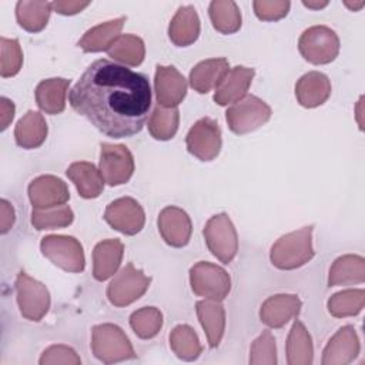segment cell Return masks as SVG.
<instances>
[{
    "label": "cell",
    "instance_id": "obj_1",
    "mask_svg": "<svg viewBox=\"0 0 365 365\" xmlns=\"http://www.w3.org/2000/svg\"><path fill=\"white\" fill-rule=\"evenodd\" d=\"M68 101L104 135L124 138L143 130L151 108V87L145 74L100 58L77 80Z\"/></svg>",
    "mask_w": 365,
    "mask_h": 365
},
{
    "label": "cell",
    "instance_id": "obj_2",
    "mask_svg": "<svg viewBox=\"0 0 365 365\" xmlns=\"http://www.w3.org/2000/svg\"><path fill=\"white\" fill-rule=\"evenodd\" d=\"M312 225L282 235L271 248V262L279 269H295L314 257Z\"/></svg>",
    "mask_w": 365,
    "mask_h": 365
},
{
    "label": "cell",
    "instance_id": "obj_3",
    "mask_svg": "<svg viewBox=\"0 0 365 365\" xmlns=\"http://www.w3.org/2000/svg\"><path fill=\"white\" fill-rule=\"evenodd\" d=\"M91 349L94 356L104 362L113 364L137 356L127 335L113 324L96 325L91 331Z\"/></svg>",
    "mask_w": 365,
    "mask_h": 365
},
{
    "label": "cell",
    "instance_id": "obj_4",
    "mask_svg": "<svg viewBox=\"0 0 365 365\" xmlns=\"http://www.w3.org/2000/svg\"><path fill=\"white\" fill-rule=\"evenodd\" d=\"M301 56L312 64H328L339 53V38L327 26H312L301 34L298 40Z\"/></svg>",
    "mask_w": 365,
    "mask_h": 365
},
{
    "label": "cell",
    "instance_id": "obj_5",
    "mask_svg": "<svg viewBox=\"0 0 365 365\" xmlns=\"http://www.w3.org/2000/svg\"><path fill=\"white\" fill-rule=\"evenodd\" d=\"M271 117V107L257 96L247 94L225 113L228 127L235 134H247L265 124Z\"/></svg>",
    "mask_w": 365,
    "mask_h": 365
},
{
    "label": "cell",
    "instance_id": "obj_6",
    "mask_svg": "<svg viewBox=\"0 0 365 365\" xmlns=\"http://www.w3.org/2000/svg\"><path fill=\"white\" fill-rule=\"evenodd\" d=\"M190 284L195 295L207 299L222 301L231 289L228 272L211 262L200 261L190 269Z\"/></svg>",
    "mask_w": 365,
    "mask_h": 365
},
{
    "label": "cell",
    "instance_id": "obj_7",
    "mask_svg": "<svg viewBox=\"0 0 365 365\" xmlns=\"http://www.w3.org/2000/svg\"><path fill=\"white\" fill-rule=\"evenodd\" d=\"M202 232L211 254L222 264H230L238 251V235L230 217L224 212L211 217Z\"/></svg>",
    "mask_w": 365,
    "mask_h": 365
},
{
    "label": "cell",
    "instance_id": "obj_8",
    "mask_svg": "<svg viewBox=\"0 0 365 365\" xmlns=\"http://www.w3.org/2000/svg\"><path fill=\"white\" fill-rule=\"evenodd\" d=\"M40 248L54 265L68 272H81L86 265L81 244L68 235H47L41 240Z\"/></svg>",
    "mask_w": 365,
    "mask_h": 365
},
{
    "label": "cell",
    "instance_id": "obj_9",
    "mask_svg": "<svg viewBox=\"0 0 365 365\" xmlns=\"http://www.w3.org/2000/svg\"><path fill=\"white\" fill-rule=\"evenodd\" d=\"M151 278L128 262L110 282L107 298L114 307H125L137 301L148 289Z\"/></svg>",
    "mask_w": 365,
    "mask_h": 365
},
{
    "label": "cell",
    "instance_id": "obj_10",
    "mask_svg": "<svg viewBox=\"0 0 365 365\" xmlns=\"http://www.w3.org/2000/svg\"><path fill=\"white\" fill-rule=\"evenodd\" d=\"M17 304L21 315L29 321H40L50 308V294L44 284L36 281L24 271L16 278Z\"/></svg>",
    "mask_w": 365,
    "mask_h": 365
},
{
    "label": "cell",
    "instance_id": "obj_11",
    "mask_svg": "<svg viewBox=\"0 0 365 365\" xmlns=\"http://www.w3.org/2000/svg\"><path fill=\"white\" fill-rule=\"evenodd\" d=\"M100 173L108 185L127 182L134 173V158L131 151L123 144H100Z\"/></svg>",
    "mask_w": 365,
    "mask_h": 365
},
{
    "label": "cell",
    "instance_id": "obj_12",
    "mask_svg": "<svg viewBox=\"0 0 365 365\" xmlns=\"http://www.w3.org/2000/svg\"><path fill=\"white\" fill-rule=\"evenodd\" d=\"M187 150L201 161L214 160L221 150V130L215 120L200 118L187 133Z\"/></svg>",
    "mask_w": 365,
    "mask_h": 365
},
{
    "label": "cell",
    "instance_id": "obj_13",
    "mask_svg": "<svg viewBox=\"0 0 365 365\" xmlns=\"http://www.w3.org/2000/svg\"><path fill=\"white\" fill-rule=\"evenodd\" d=\"M104 220L114 230L125 235H134L144 227L145 215L143 207L134 198L123 197L111 201L107 205Z\"/></svg>",
    "mask_w": 365,
    "mask_h": 365
},
{
    "label": "cell",
    "instance_id": "obj_14",
    "mask_svg": "<svg viewBox=\"0 0 365 365\" xmlns=\"http://www.w3.org/2000/svg\"><path fill=\"white\" fill-rule=\"evenodd\" d=\"M30 202L34 210H46L63 205L70 198L67 184L54 175H40L27 188Z\"/></svg>",
    "mask_w": 365,
    "mask_h": 365
},
{
    "label": "cell",
    "instance_id": "obj_15",
    "mask_svg": "<svg viewBox=\"0 0 365 365\" xmlns=\"http://www.w3.org/2000/svg\"><path fill=\"white\" fill-rule=\"evenodd\" d=\"M154 87L157 103L164 108L177 107L187 94V80L174 66H157Z\"/></svg>",
    "mask_w": 365,
    "mask_h": 365
},
{
    "label": "cell",
    "instance_id": "obj_16",
    "mask_svg": "<svg viewBox=\"0 0 365 365\" xmlns=\"http://www.w3.org/2000/svg\"><path fill=\"white\" fill-rule=\"evenodd\" d=\"M158 231L168 245L181 248L190 241L192 224L184 210L168 205L158 215Z\"/></svg>",
    "mask_w": 365,
    "mask_h": 365
},
{
    "label": "cell",
    "instance_id": "obj_17",
    "mask_svg": "<svg viewBox=\"0 0 365 365\" xmlns=\"http://www.w3.org/2000/svg\"><path fill=\"white\" fill-rule=\"evenodd\" d=\"M359 354V339L355 328L345 325L328 341L322 352L324 365H345L352 362Z\"/></svg>",
    "mask_w": 365,
    "mask_h": 365
},
{
    "label": "cell",
    "instance_id": "obj_18",
    "mask_svg": "<svg viewBox=\"0 0 365 365\" xmlns=\"http://www.w3.org/2000/svg\"><path fill=\"white\" fill-rule=\"evenodd\" d=\"M301 309V299L292 294L272 295L264 301L259 309L261 321L269 328H281L297 317Z\"/></svg>",
    "mask_w": 365,
    "mask_h": 365
},
{
    "label": "cell",
    "instance_id": "obj_19",
    "mask_svg": "<svg viewBox=\"0 0 365 365\" xmlns=\"http://www.w3.org/2000/svg\"><path fill=\"white\" fill-rule=\"evenodd\" d=\"M254 68L244 66H235L230 68L228 74L215 88L214 101L220 106H228L244 98L254 78Z\"/></svg>",
    "mask_w": 365,
    "mask_h": 365
},
{
    "label": "cell",
    "instance_id": "obj_20",
    "mask_svg": "<svg viewBox=\"0 0 365 365\" xmlns=\"http://www.w3.org/2000/svg\"><path fill=\"white\" fill-rule=\"evenodd\" d=\"M331 96V81L319 71L304 74L295 84V97L302 107L314 108L324 104Z\"/></svg>",
    "mask_w": 365,
    "mask_h": 365
},
{
    "label": "cell",
    "instance_id": "obj_21",
    "mask_svg": "<svg viewBox=\"0 0 365 365\" xmlns=\"http://www.w3.org/2000/svg\"><path fill=\"white\" fill-rule=\"evenodd\" d=\"M230 71L228 60L224 57L207 58L200 61L190 73L191 87L200 93L207 94L212 88H217L224 77Z\"/></svg>",
    "mask_w": 365,
    "mask_h": 365
},
{
    "label": "cell",
    "instance_id": "obj_22",
    "mask_svg": "<svg viewBox=\"0 0 365 365\" xmlns=\"http://www.w3.org/2000/svg\"><path fill=\"white\" fill-rule=\"evenodd\" d=\"M124 245L120 240H104L93 251V277L97 281H106L115 274L123 259Z\"/></svg>",
    "mask_w": 365,
    "mask_h": 365
},
{
    "label": "cell",
    "instance_id": "obj_23",
    "mask_svg": "<svg viewBox=\"0 0 365 365\" xmlns=\"http://www.w3.org/2000/svg\"><path fill=\"white\" fill-rule=\"evenodd\" d=\"M198 319L205 331L208 345L217 348L225 329V311L220 301L204 299L195 304Z\"/></svg>",
    "mask_w": 365,
    "mask_h": 365
},
{
    "label": "cell",
    "instance_id": "obj_24",
    "mask_svg": "<svg viewBox=\"0 0 365 365\" xmlns=\"http://www.w3.org/2000/svg\"><path fill=\"white\" fill-rule=\"evenodd\" d=\"M200 36V19L192 6H182L177 10L168 27L170 40L178 46L185 47L192 44Z\"/></svg>",
    "mask_w": 365,
    "mask_h": 365
},
{
    "label": "cell",
    "instance_id": "obj_25",
    "mask_svg": "<svg viewBox=\"0 0 365 365\" xmlns=\"http://www.w3.org/2000/svg\"><path fill=\"white\" fill-rule=\"evenodd\" d=\"M124 23L125 17L121 16L118 19L94 26L84 33V36L78 40L77 46L83 48L86 53H97L103 50L107 51L110 46L114 43V40L120 36Z\"/></svg>",
    "mask_w": 365,
    "mask_h": 365
},
{
    "label": "cell",
    "instance_id": "obj_26",
    "mask_svg": "<svg viewBox=\"0 0 365 365\" xmlns=\"http://www.w3.org/2000/svg\"><path fill=\"white\" fill-rule=\"evenodd\" d=\"M66 174L74 182L80 197L83 198H96L104 188V180L100 170L88 161L73 163L67 168Z\"/></svg>",
    "mask_w": 365,
    "mask_h": 365
},
{
    "label": "cell",
    "instance_id": "obj_27",
    "mask_svg": "<svg viewBox=\"0 0 365 365\" xmlns=\"http://www.w3.org/2000/svg\"><path fill=\"white\" fill-rule=\"evenodd\" d=\"M70 86L67 78H47L38 83L34 96L41 111L47 114H60L66 107V93Z\"/></svg>",
    "mask_w": 365,
    "mask_h": 365
},
{
    "label": "cell",
    "instance_id": "obj_28",
    "mask_svg": "<svg viewBox=\"0 0 365 365\" xmlns=\"http://www.w3.org/2000/svg\"><path fill=\"white\" fill-rule=\"evenodd\" d=\"M47 137V123L44 117L33 110H29L17 123L14 128V138L17 145L31 150L40 147Z\"/></svg>",
    "mask_w": 365,
    "mask_h": 365
},
{
    "label": "cell",
    "instance_id": "obj_29",
    "mask_svg": "<svg viewBox=\"0 0 365 365\" xmlns=\"http://www.w3.org/2000/svg\"><path fill=\"white\" fill-rule=\"evenodd\" d=\"M287 362L289 365L312 364V339L301 321H295L287 339Z\"/></svg>",
    "mask_w": 365,
    "mask_h": 365
},
{
    "label": "cell",
    "instance_id": "obj_30",
    "mask_svg": "<svg viewBox=\"0 0 365 365\" xmlns=\"http://www.w3.org/2000/svg\"><path fill=\"white\" fill-rule=\"evenodd\" d=\"M365 261L359 255H344L334 261L329 268L328 285H351L354 282H364Z\"/></svg>",
    "mask_w": 365,
    "mask_h": 365
},
{
    "label": "cell",
    "instance_id": "obj_31",
    "mask_svg": "<svg viewBox=\"0 0 365 365\" xmlns=\"http://www.w3.org/2000/svg\"><path fill=\"white\" fill-rule=\"evenodd\" d=\"M53 7L48 1H19L16 6L17 23L30 33L41 31L50 17Z\"/></svg>",
    "mask_w": 365,
    "mask_h": 365
},
{
    "label": "cell",
    "instance_id": "obj_32",
    "mask_svg": "<svg viewBox=\"0 0 365 365\" xmlns=\"http://www.w3.org/2000/svg\"><path fill=\"white\" fill-rule=\"evenodd\" d=\"M108 56L125 66H140L145 56V47L140 37L134 34H120L107 50Z\"/></svg>",
    "mask_w": 365,
    "mask_h": 365
},
{
    "label": "cell",
    "instance_id": "obj_33",
    "mask_svg": "<svg viewBox=\"0 0 365 365\" xmlns=\"http://www.w3.org/2000/svg\"><path fill=\"white\" fill-rule=\"evenodd\" d=\"M208 14L214 29L222 34H232L241 27V13L235 1L214 0L210 3Z\"/></svg>",
    "mask_w": 365,
    "mask_h": 365
},
{
    "label": "cell",
    "instance_id": "obj_34",
    "mask_svg": "<svg viewBox=\"0 0 365 365\" xmlns=\"http://www.w3.org/2000/svg\"><path fill=\"white\" fill-rule=\"evenodd\" d=\"M170 346L184 361H194L202 352L197 334L188 325H177L170 334Z\"/></svg>",
    "mask_w": 365,
    "mask_h": 365
},
{
    "label": "cell",
    "instance_id": "obj_35",
    "mask_svg": "<svg viewBox=\"0 0 365 365\" xmlns=\"http://www.w3.org/2000/svg\"><path fill=\"white\" fill-rule=\"evenodd\" d=\"M180 121V113L177 107L164 108L157 104L148 118V131L155 140H170L175 135Z\"/></svg>",
    "mask_w": 365,
    "mask_h": 365
},
{
    "label": "cell",
    "instance_id": "obj_36",
    "mask_svg": "<svg viewBox=\"0 0 365 365\" xmlns=\"http://www.w3.org/2000/svg\"><path fill=\"white\" fill-rule=\"evenodd\" d=\"M365 302V291L364 289H345L334 294L328 299V311L331 315L336 318L352 317L356 315Z\"/></svg>",
    "mask_w": 365,
    "mask_h": 365
},
{
    "label": "cell",
    "instance_id": "obj_37",
    "mask_svg": "<svg viewBox=\"0 0 365 365\" xmlns=\"http://www.w3.org/2000/svg\"><path fill=\"white\" fill-rule=\"evenodd\" d=\"M74 214L71 208L66 204L46 208V210H34L31 212V224L36 230H54L63 228L73 222Z\"/></svg>",
    "mask_w": 365,
    "mask_h": 365
},
{
    "label": "cell",
    "instance_id": "obj_38",
    "mask_svg": "<svg viewBox=\"0 0 365 365\" xmlns=\"http://www.w3.org/2000/svg\"><path fill=\"white\" fill-rule=\"evenodd\" d=\"M130 325L137 336L141 339H150L161 329L163 315L154 307H144L131 314Z\"/></svg>",
    "mask_w": 365,
    "mask_h": 365
},
{
    "label": "cell",
    "instance_id": "obj_39",
    "mask_svg": "<svg viewBox=\"0 0 365 365\" xmlns=\"http://www.w3.org/2000/svg\"><path fill=\"white\" fill-rule=\"evenodd\" d=\"M0 74L1 77L16 76L23 64V53L16 38H0Z\"/></svg>",
    "mask_w": 365,
    "mask_h": 365
},
{
    "label": "cell",
    "instance_id": "obj_40",
    "mask_svg": "<svg viewBox=\"0 0 365 365\" xmlns=\"http://www.w3.org/2000/svg\"><path fill=\"white\" fill-rule=\"evenodd\" d=\"M250 364H277L275 339L271 331L265 329L251 345Z\"/></svg>",
    "mask_w": 365,
    "mask_h": 365
},
{
    "label": "cell",
    "instance_id": "obj_41",
    "mask_svg": "<svg viewBox=\"0 0 365 365\" xmlns=\"http://www.w3.org/2000/svg\"><path fill=\"white\" fill-rule=\"evenodd\" d=\"M291 3L289 1H277V0H257L252 3L254 13L259 20L272 21L279 20L288 14Z\"/></svg>",
    "mask_w": 365,
    "mask_h": 365
},
{
    "label": "cell",
    "instance_id": "obj_42",
    "mask_svg": "<svg viewBox=\"0 0 365 365\" xmlns=\"http://www.w3.org/2000/svg\"><path fill=\"white\" fill-rule=\"evenodd\" d=\"M38 362L41 365H44V364H74V365H78V364H81V359L77 356L76 351L70 346L51 345L43 352Z\"/></svg>",
    "mask_w": 365,
    "mask_h": 365
},
{
    "label": "cell",
    "instance_id": "obj_43",
    "mask_svg": "<svg viewBox=\"0 0 365 365\" xmlns=\"http://www.w3.org/2000/svg\"><path fill=\"white\" fill-rule=\"evenodd\" d=\"M90 4V1H53L51 7L54 11H57L58 14H64V16H73L80 13L83 9H86Z\"/></svg>",
    "mask_w": 365,
    "mask_h": 365
},
{
    "label": "cell",
    "instance_id": "obj_44",
    "mask_svg": "<svg viewBox=\"0 0 365 365\" xmlns=\"http://www.w3.org/2000/svg\"><path fill=\"white\" fill-rule=\"evenodd\" d=\"M0 212H1L0 231H1V234H6L14 222V211L7 200H1V211Z\"/></svg>",
    "mask_w": 365,
    "mask_h": 365
},
{
    "label": "cell",
    "instance_id": "obj_45",
    "mask_svg": "<svg viewBox=\"0 0 365 365\" xmlns=\"http://www.w3.org/2000/svg\"><path fill=\"white\" fill-rule=\"evenodd\" d=\"M0 121H1V130H6L10 124V121L14 117V104L11 100L1 97L0 98Z\"/></svg>",
    "mask_w": 365,
    "mask_h": 365
},
{
    "label": "cell",
    "instance_id": "obj_46",
    "mask_svg": "<svg viewBox=\"0 0 365 365\" xmlns=\"http://www.w3.org/2000/svg\"><path fill=\"white\" fill-rule=\"evenodd\" d=\"M302 4L308 9H322L328 4V1H302Z\"/></svg>",
    "mask_w": 365,
    "mask_h": 365
},
{
    "label": "cell",
    "instance_id": "obj_47",
    "mask_svg": "<svg viewBox=\"0 0 365 365\" xmlns=\"http://www.w3.org/2000/svg\"><path fill=\"white\" fill-rule=\"evenodd\" d=\"M345 6H348V7H349V9H352V10H358V9H361V7H364V6H365V1L354 3V4H351L349 1H345Z\"/></svg>",
    "mask_w": 365,
    "mask_h": 365
}]
</instances>
